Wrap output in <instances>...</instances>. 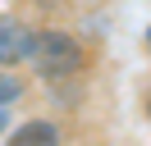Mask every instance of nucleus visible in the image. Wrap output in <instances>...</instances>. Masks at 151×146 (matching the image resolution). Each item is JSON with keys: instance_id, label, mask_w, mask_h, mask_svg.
<instances>
[{"instance_id": "f257e3e1", "label": "nucleus", "mask_w": 151, "mask_h": 146, "mask_svg": "<svg viewBox=\"0 0 151 146\" xmlns=\"http://www.w3.org/2000/svg\"><path fill=\"white\" fill-rule=\"evenodd\" d=\"M28 55H32L46 73H69V69L78 64V46L69 41L64 32H41V36H32Z\"/></svg>"}, {"instance_id": "f03ea898", "label": "nucleus", "mask_w": 151, "mask_h": 146, "mask_svg": "<svg viewBox=\"0 0 151 146\" xmlns=\"http://www.w3.org/2000/svg\"><path fill=\"white\" fill-rule=\"evenodd\" d=\"M28 46H32V32H28V27L9 23V18H0V64L23 59V55H28Z\"/></svg>"}, {"instance_id": "7ed1b4c3", "label": "nucleus", "mask_w": 151, "mask_h": 146, "mask_svg": "<svg viewBox=\"0 0 151 146\" xmlns=\"http://www.w3.org/2000/svg\"><path fill=\"white\" fill-rule=\"evenodd\" d=\"M55 128L50 123H28V128H19V132H14V142H55Z\"/></svg>"}, {"instance_id": "20e7f679", "label": "nucleus", "mask_w": 151, "mask_h": 146, "mask_svg": "<svg viewBox=\"0 0 151 146\" xmlns=\"http://www.w3.org/2000/svg\"><path fill=\"white\" fill-rule=\"evenodd\" d=\"M19 91H23V82L14 78V73H0V105H9V100H19Z\"/></svg>"}]
</instances>
